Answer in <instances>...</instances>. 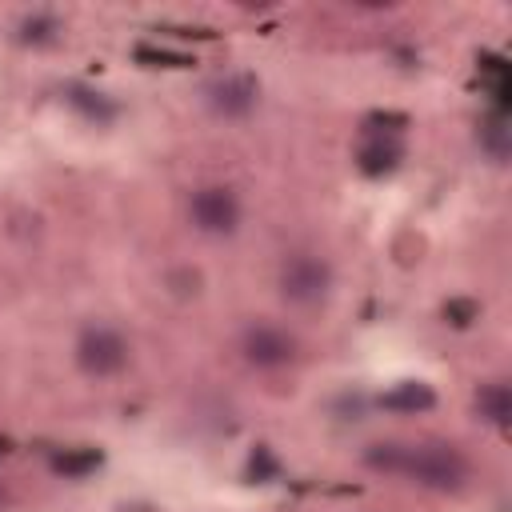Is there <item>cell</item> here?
<instances>
[{"instance_id": "obj_1", "label": "cell", "mask_w": 512, "mask_h": 512, "mask_svg": "<svg viewBox=\"0 0 512 512\" xmlns=\"http://www.w3.org/2000/svg\"><path fill=\"white\" fill-rule=\"evenodd\" d=\"M364 464L372 472L400 476V480H412V484L432 488V492H460L472 476L468 456L456 444H440V440H420V444L380 440L364 452Z\"/></svg>"}, {"instance_id": "obj_2", "label": "cell", "mask_w": 512, "mask_h": 512, "mask_svg": "<svg viewBox=\"0 0 512 512\" xmlns=\"http://www.w3.org/2000/svg\"><path fill=\"white\" fill-rule=\"evenodd\" d=\"M332 288V264L312 252H296L280 264V296L288 304H320Z\"/></svg>"}, {"instance_id": "obj_3", "label": "cell", "mask_w": 512, "mask_h": 512, "mask_svg": "<svg viewBox=\"0 0 512 512\" xmlns=\"http://www.w3.org/2000/svg\"><path fill=\"white\" fill-rule=\"evenodd\" d=\"M76 364H80V372H88L96 380L116 376L128 368V340L108 324H92L76 336Z\"/></svg>"}, {"instance_id": "obj_4", "label": "cell", "mask_w": 512, "mask_h": 512, "mask_svg": "<svg viewBox=\"0 0 512 512\" xmlns=\"http://www.w3.org/2000/svg\"><path fill=\"white\" fill-rule=\"evenodd\" d=\"M188 220L204 236H232L240 228V200L232 188H220V184L200 188L188 200Z\"/></svg>"}, {"instance_id": "obj_5", "label": "cell", "mask_w": 512, "mask_h": 512, "mask_svg": "<svg viewBox=\"0 0 512 512\" xmlns=\"http://www.w3.org/2000/svg\"><path fill=\"white\" fill-rule=\"evenodd\" d=\"M256 100H260V84H256V76H248V72L216 76V80L204 88V104H208L216 116H224V120L248 116V112L256 108Z\"/></svg>"}, {"instance_id": "obj_6", "label": "cell", "mask_w": 512, "mask_h": 512, "mask_svg": "<svg viewBox=\"0 0 512 512\" xmlns=\"http://www.w3.org/2000/svg\"><path fill=\"white\" fill-rule=\"evenodd\" d=\"M240 352L256 368H284L296 356V340L284 328H276V324H252L240 336Z\"/></svg>"}, {"instance_id": "obj_7", "label": "cell", "mask_w": 512, "mask_h": 512, "mask_svg": "<svg viewBox=\"0 0 512 512\" xmlns=\"http://www.w3.org/2000/svg\"><path fill=\"white\" fill-rule=\"evenodd\" d=\"M404 160V144L396 140L392 128H368L364 140L356 144V168L364 176H384Z\"/></svg>"}, {"instance_id": "obj_8", "label": "cell", "mask_w": 512, "mask_h": 512, "mask_svg": "<svg viewBox=\"0 0 512 512\" xmlns=\"http://www.w3.org/2000/svg\"><path fill=\"white\" fill-rule=\"evenodd\" d=\"M436 404V392H432V384H424V380H404V384H396V388H388L384 396H380V408H388V412H428Z\"/></svg>"}, {"instance_id": "obj_9", "label": "cell", "mask_w": 512, "mask_h": 512, "mask_svg": "<svg viewBox=\"0 0 512 512\" xmlns=\"http://www.w3.org/2000/svg\"><path fill=\"white\" fill-rule=\"evenodd\" d=\"M476 416L484 420V424H492V428H508L512 424V392H508V384H500V380H492V384H484L480 392H476Z\"/></svg>"}, {"instance_id": "obj_10", "label": "cell", "mask_w": 512, "mask_h": 512, "mask_svg": "<svg viewBox=\"0 0 512 512\" xmlns=\"http://www.w3.org/2000/svg\"><path fill=\"white\" fill-rule=\"evenodd\" d=\"M60 32H64V24H60V16H52V12H32V16H24V20L16 24V40H20V44H32V48L56 44Z\"/></svg>"}, {"instance_id": "obj_11", "label": "cell", "mask_w": 512, "mask_h": 512, "mask_svg": "<svg viewBox=\"0 0 512 512\" xmlns=\"http://www.w3.org/2000/svg\"><path fill=\"white\" fill-rule=\"evenodd\" d=\"M68 104H72L76 112H84L88 120H96V124H104V120L116 116V108L108 104V96H100V92H92V88H80V84L68 88Z\"/></svg>"}, {"instance_id": "obj_12", "label": "cell", "mask_w": 512, "mask_h": 512, "mask_svg": "<svg viewBox=\"0 0 512 512\" xmlns=\"http://www.w3.org/2000/svg\"><path fill=\"white\" fill-rule=\"evenodd\" d=\"M96 464H100L96 448H72V452H56L52 456V472H60V476H88Z\"/></svg>"}, {"instance_id": "obj_13", "label": "cell", "mask_w": 512, "mask_h": 512, "mask_svg": "<svg viewBox=\"0 0 512 512\" xmlns=\"http://www.w3.org/2000/svg\"><path fill=\"white\" fill-rule=\"evenodd\" d=\"M444 316H448L456 328H464V324L476 316V304H472V300H452V304H444Z\"/></svg>"}, {"instance_id": "obj_14", "label": "cell", "mask_w": 512, "mask_h": 512, "mask_svg": "<svg viewBox=\"0 0 512 512\" xmlns=\"http://www.w3.org/2000/svg\"><path fill=\"white\" fill-rule=\"evenodd\" d=\"M140 60H164V64H172V68H184V64H192L188 56H172V52H152V48H140Z\"/></svg>"}, {"instance_id": "obj_15", "label": "cell", "mask_w": 512, "mask_h": 512, "mask_svg": "<svg viewBox=\"0 0 512 512\" xmlns=\"http://www.w3.org/2000/svg\"><path fill=\"white\" fill-rule=\"evenodd\" d=\"M4 448H8V444H4V440H0V452H4Z\"/></svg>"}]
</instances>
